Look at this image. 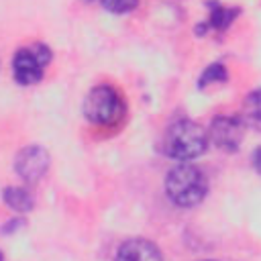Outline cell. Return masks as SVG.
Instances as JSON below:
<instances>
[{
	"label": "cell",
	"instance_id": "6da1fadb",
	"mask_svg": "<svg viewBox=\"0 0 261 261\" xmlns=\"http://www.w3.org/2000/svg\"><path fill=\"white\" fill-rule=\"evenodd\" d=\"M208 192V179L198 165L179 163L165 177L167 198L181 208H192L204 200Z\"/></svg>",
	"mask_w": 261,
	"mask_h": 261
},
{
	"label": "cell",
	"instance_id": "7a4b0ae2",
	"mask_svg": "<svg viewBox=\"0 0 261 261\" xmlns=\"http://www.w3.org/2000/svg\"><path fill=\"white\" fill-rule=\"evenodd\" d=\"M206 147H208V133L192 120L173 122L165 130L163 143H161L163 153L179 161L200 157L206 151Z\"/></svg>",
	"mask_w": 261,
	"mask_h": 261
},
{
	"label": "cell",
	"instance_id": "3957f363",
	"mask_svg": "<svg viewBox=\"0 0 261 261\" xmlns=\"http://www.w3.org/2000/svg\"><path fill=\"white\" fill-rule=\"evenodd\" d=\"M124 114L120 94L110 86H96L84 100V116L98 126H112Z\"/></svg>",
	"mask_w": 261,
	"mask_h": 261
},
{
	"label": "cell",
	"instance_id": "277c9868",
	"mask_svg": "<svg viewBox=\"0 0 261 261\" xmlns=\"http://www.w3.org/2000/svg\"><path fill=\"white\" fill-rule=\"evenodd\" d=\"M51 61V51L47 45H29V47H20L12 59V73L14 80L22 86H31L41 82V77L45 75V67Z\"/></svg>",
	"mask_w": 261,
	"mask_h": 261
},
{
	"label": "cell",
	"instance_id": "5b68a950",
	"mask_svg": "<svg viewBox=\"0 0 261 261\" xmlns=\"http://www.w3.org/2000/svg\"><path fill=\"white\" fill-rule=\"evenodd\" d=\"M245 137V122L241 116H218L210 124L208 139L222 151H237Z\"/></svg>",
	"mask_w": 261,
	"mask_h": 261
},
{
	"label": "cell",
	"instance_id": "8992f818",
	"mask_svg": "<svg viewBox=\"0 0 261 261\" xmlns=\"http://www.w3.org/2000/svg\"><path fill=\"white\" fill-rule=\"evenodd\" d=\"M14 169L24 181L35 184L49 169V153L39 145H29L16 155Z\"/></svg>",
	"mask_w": 261,
	"mask_h": 261
},
{
	"label": "cell",
	"instance_id": "52a82bcc",
	"mask_svg": "<svg viewBox=\"0 0 261 261\" xmlns=\"http://www.w3.org/2000/svg\"><path fill=\"white\" fill-rule=\"evenodd\" d=\"M114 261H163L161 251L147 239H130L120 245Z\"/></svg>",
	"mask_w": 261,
	"mask_h": 261
},
{
	"label": "cell",
	"instance_id": "ba28073f",
	"mask_svg": "<svg viewBox=\"0 0 261 261\" xmlns=\"http://www.w3.org/2000/svg\"><path fill=\"white\" fill-rule=\"evenodd\" d=\"M241 120L245 122V126H251L255 130H261V88L253 90L245 98Z\"/></svg>",
	"mask_w": 261,
	"mask_h": 261
},
{
	"label": "cell",
	"instance_id": "9c48e42d",
	"mask_svg": "<svg viewBox=\"0 0 261 261\" xmlns=\"http://www.w3.org/2000/svg\"><path fill=\"white\" fill-rule=\"evenodd\" d=\"M2 196H4V202H6L12 210H16V212H29V210H33V206H35L33 196H31L24 188L10 186V188L4 190Z\"/></svg>",
	"mask_w": 261,
	"mask_h": 261
},
{
	"label": "cell",
	"instance_id": "30bf717a",
	"mask_svg": "<svg viewBox=\"0 0 261 261\" xmlns=\"http://www.w3.org/2000/svg\"><path fill=\"white\" fill-rule=\"evenodd\" d=\"M208 6L212 8L210 12V27L216 29V31H224L239 14V8H228V6H222L218 2H208Z\"/></svg>",
	"mask_w": 261,
	"mask_h": 261
},
{
	"label": "cell",
	"instance_id": "8fae6325",
	"mask_svg": "<svg viewBox=\"0 0 261 261\" xmlns=\"http://www.w3.org/2000/svg\"><path fill=\"white\" fill-rule=\"evenodd\" d=\"M226 77H228V73H226L224 65H222V63H212V65H208V67L204 69V73L200 75L198 86H200V88H206L208 84H214V82H224Z\"/></svg>",
	"mask_w": 261,
	"mask_h": 261
},
{
	"label": "cell",
	"instance_id": "7c38bea8",
	"mask_svg": "<svg viewBox=\"0 0 261 261\" xmlns=\"http://www.w3.org/2000/svg\"><path fill=\"white\" fill-rule=\"evenodd\" d=\"M137 4H139V0H102V6L108 12H114V14L130 12V10L137 8Z\"/></svg>",
	"mask_w": 261,
	"mask_h": 261
},
{
	"label": "cell",
	"instance_id": "4fadbf2b",
	"mask_svg": "<svg viewBox=\"0 0 261 261\" xmlns=\"http://www.w3.org/2000/svg\"><path fill=\"white\" fill-rule=\"evenodd\" d=\"M253 165H255V169L261 173V147L255 151V155H253Z\"/></svg>",
	"mask_w": 261,
	"mask_h": 261
},
{
	"label": "cell",
	"instance_id": "5bb4252c",
	"mask_svg": "<svg viewBox=\"0 0 261 261\" xmlns=\"http://www.w3.org/2000/svg\"><path fill=\"white\" fill-rule=\"evenodd\" d=\"M0 261H4V255H2V253H0Z\"/></svg>",
	"mask_w": 261,
	"mask_h": 261
}]
</instances>
